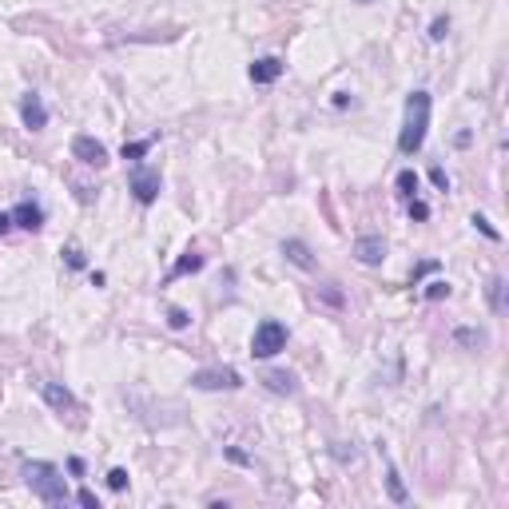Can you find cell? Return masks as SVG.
Returning <instances> with one entry per match:
<instances>
[{
    "instance_id": "1",
    "label": "cell",
    "mask_w": 509,
    "mask_h": 509,
    "mask_svg": "<svg viewBox=\"0 0 509 509\" xmlns=\"http://www.w3.org/2000/svg\"><path fill=\"white\" fill-rule=\"evenodd\" d=\"M429 131V92H410L406 96V120H402L398 151L402 155H418Z\"/></svg>"
},
{
    "instance_id": "2",
    "label": "cell",
    "mask_w": 509,
    "mask_h": 509,
    "mask_svg": "<svg viewBox=\"0 0 509 509\" xmlns=\"http://www.w3.org/2000/svg\"><path fill=\"white\" fill-rule=\"evenodd\" d=\"M24 481L44 505H64L68 501V481L52 461H24Z\"/></svg>"
},
{
    "instance_id": "3",
    "label": "cell",
    "mask_w": 509,
    "mask_h": 509,
    "mask_svg": "<svg viewBox=\"0 0 509 509\" xmlns=\"http://www.w3.org/2000/svg\"><path fill=\"white\" fill-rule=\"evenodd\" d=\"M279 350H287V327L279 319H263L251 334V354L255 359H275Z\"/></svg>"
},
{
    "instance_id": "4",
    "label": "cell",
    "mask_w": 509,
    "mask_h": 509,
    "mask_svg": "<svg viewBox=\"0 0 509 509\" xmlns=\"http://www.w3.org/2000/svg\"><path fill=\"white\" fill-rule=\"evenodd\" d=\"M128 187H131V195H136V203H143V207H151V203L160 199V171L155 168H131V175H128Z\"/></svg>"
},
{
    "instance_id": "5",
    "label": "cell",
    "mask_w": 509,
    "mask_h": 509,
    "mask_svg": "<svg viewBox=\"0 0 509 509\" xmlns=\"http://www.w3.org/2000/svg\"><path fill=\"white\" fill-rule=\"evenodd\" d=\"M191 386L195 390H239L243 374L231 366H207V370H195V374H191Z\"/></svg>"
},
{
    "instance_id": "6",
    "label": "cell",
    "mask_w": 509,
    "mask_h": 509,
    "mask_svg": "<svg viewBox=\"0 0 509 509\" xmlns=\"http://www.w3.org/2000/svg\"><path fill=\"white\" fill-rule=\"evenodd\" d=\"M72 155H76L84 168H104V163H108V148H104L96 136H76V140H72Z\"/></svg>"
},
{
    "instance_id": "7",
    "label": "cell",
    "mask_w": 509,
    "mask_h": 509,
    "mask_svg": "<svg viewBox=\"0 0 509 509\" xmlns=\"http://www.w3.org/2000/svg\"><path fill=\"white\" fill-rule=\"evenodd\" d=\"M36 386H40V398L48 402L56 414H72V410L80 406V402H76V394H72L64 382H48V378H44V382H36Z\"/></svg>"
},
{
    "instance_id": "8",
    "label": "cell",
    "mask_w": 509,
    "mask_h": 509,
    "mask_svg": "<svg viewBox=\"0 0 509 509\" xmlns=\"http://www.w3.org/2000/svg\"><path fill=\"white\" fill-rule=\"evenodd\" d=\"M354 259H359L362 267H378V263L386 259V239H382V235H359V239H354Z\"/></svg>"
},
{
    "instance_id": "9",
    "label": "cell",
    "mask_w": 509,
    "mask_h": 509,
    "mask_svg": "<svg viewBox=\"0 0 509 509\" xmlns=\"http://www.w3.org/2000/svg\"><path fill=\"white\" fill-rule=\"evenodd\" d=\"M12 227H21V231H36L44 227V207L36 199H21L16 207H12Z\"/></svg>"
},
{
    "instance_id": "10",
    "label": "cell",
    "mask_w": 509,
    "mask_h": 509,
    "mask_svg": "<svg viewBox=\"0 0 509 509\" xmlns=\"http://www.w3.org/2000/svg\"><path fill=\"white\" fill-rule=\"evenodd\" d=\"M21 120L28 131H44L48 128V108H44V100L36 96V92H28V96H21Z\"/></svg>"
},
{
    "instance_id": "11",
    "label": "cell",
    "mask_w": 509,
    "mask_h": 509,
    "mask_svg": "<svg viewBox=\"0 0 509 509\" xmlns=\"http://www.w3.org/2000/svg\"><path fill=\"white\" fill-rule=\"evenodd\" d=\"M283 76V60L279 56H263L251 64V84H275Z\"/></svg>"
},
{
    "instance_id": "12",
    "label": "cell",
    "mask_w": 509,
    "mask_h": 509,
    "mask_svg": "<svg viewBox=\"0 0 509 509\" xmlns=\"http://www.w3.org/2000/svg\"><path fill=\"white\" fill-rule=\"evenodd\" d=\"M283 255H287V263H295L299 270H314V255H310V247L302 239H287L283 243Z\"/></svg>"
},
{
    "instance_id": "13",
    "label": "cell",
    "mask_w": 509,
    "mask_h": 509,
    "mask_svg": "<svg viewBox=\"0 0 509 509\" xmlns=\"http://www.w3.org/2000/svg\"><path fill=\"white\" fill-rule=\"evenodd\" d=\"M263 386L275 390V394H295V390H299V378L287 374V370H267V374H263Z\"/></svg>"
},
{
    "instance_id": "14",
    "label": "cell",
    "mask_w": 509,
    "mask_h": 509,
    "mask_svg": "<svg viewBox=\"0 0 509 509\" xmlns=\"http://www.w3.org/2000/svg\"><path fill=\"white\" fill-rule=\"evenodd\" d=\"M486 295H489V310H493V314H505V279H501V275L489 279Z\"/></svg>"
},
{
    "instance_id": "15",
    "label": "cell",
    "mask_w": 509,
    "mask_h": 509,
    "mask_svg": "<svg viewBox=\"0 0 509 509\" xmlns=\"http://www.w3.org/2000/svg\"><path fill=\"white\" fill-rule=\"evenodd\" d=\"M195 270H203V255H195V251H187L175 267H171L168 279H180V275H195Z\"/></svg>"
},
{
    "instance_id": "16",
    "label": "cell",
    "mask_w": 509,
    "mask_h": 509,
    "mask_svg": "<svg viewBox=\"0 0 509 509\" xmlns=\"http://www.w3.org/2000/svg\"><path fill=\"white\" fill-rule=\"evenodd\" d=\"M386 489H390V501H394V505H406V489H402V478H398V469L394 466H386Z\"/></svg>"
},
{
    "instance_id": "17",
    "label": "cell",
    "mask_w": 509,
    "mask_h": 509,
    "mask_svg": "<svg viewBox=\"0 0 509 509\" xmlns=\"http://www.w3.org/2000/svg\"><path fill=\"white\" fill-rule=\"evenodd\" d=\"M394 187H398V195L402 199H414V195H418V175H414V171H398V180H394Z\"/></svg>"
},
{
    "instance_id": "18",
    "label": "cell",
    "mask_w": 509,
    "mask_h": 509,
    "mask_svg": "<svg viewBox=\"0 0 509 509\" xmlns=\"http://www.w3.org/2000/svg\"><path fill=\"white\" fill-rule=\"evenodd\" d=\"M454 342H461V346H486V334H481V330H474V327H458L454 330Z\"/></svg>"
},
{
    "instance_id": "19",
    "label": "cell",
    "mask_w": 509,
    "mask_h": 509,
    "mask_svg": "<svg viewBox=\"0 0 509 509\" xmlns=\"http://www.w3.org/2000/svg\"><path fill=\"white\" fill-rule=\"evenodd\" d=\"M151 143H155V140H136V143H124V160H128V163H140L143 155L151 151Z\"/></svg>"
},
{
    "instance_id": "20",
    "label": "cell",
    "mask_w": 509,
    "mask_h": 509,
    "mask_svg": "<svg viewBox=\"0 0 509 509\" xmlns=\"http://www.w3.org/2000/svg\"><path fill=\"white\" fill-rule=\"evenodd\" d=\"M187 322H191V314L183 307H168V327L171 330H187Z\"/></svg>"
},
{
    "instance_id": "21",
    "label": "cell",
    "mask_w": 509,
    "mask_h": 509,
    "mask_svg": "<svg viewBox=\"0 0 509 509\" xmlns=\"http://www.w3.org/2000/svg\"><path fill=\"white\" fill-rule=\"evenodd\" d=\"M426 299H429V302H442V299H449V283H446V279H434V283L426 287Z\"/></svg>"
},
{
    "instance_id": "22",
    "label": "cell",
    "mask_w": 509,
    "mask_h": 509,
    "mask_svg": "<svg viewBox=\"0 0 509 509\" xmlns=\"http://www.w3.org/2000/svg\"><path fill=\"white\" fill-rule=\"evenodd\" d=\"M446 32H449V16L442 12V16H434V24H429V40H434V44L446 40Z\"/></svg>"
},
{
    "instance_id": "23",
    "label": "cell",
    "mask_w": 509,
    "mask_h": 509,
    "mask_svg": "<svg viewBox=\"0 0 509 509\" xmlns=\"http://www.w3.org/2000/svg\"><path fill=\"white\" fill-rule=\"evenodd\" d=\"M469 223H474V231H481V235H486L489 243H501V235H498L493 227H489V219H486V215H474Z\"/></svg>"
},
{
    "instance_id": "24",
    "label": "cell",
    "mask_w": 509,
    "mask_h": 509,
    "mask_svg": "<svg viewBox=\"0 0 509 509\" xmlns=\"http://www.w3.org/2000/svg\"><path fill=\"white\" fill-rule=\"evenodd\" d=\"M410 219L426 223V219H429V203H426V199H418V195H414V199H410Z\"/></svg>"
},
{
    "instance_id": "25",
    "label": "cell",
    "mask_w": 509,
    "mask_h": 509,
    "mask_svg": "<svg viewBox=\"0 0 509 509\" xmlns=\"http://www.w3.org/2000/svg\"><path fill=\"white\" fill-rule=\"evenodd\" d=\"M64 263H68L72 270H84V263H88V259H84L80 247H68V251H64Z\"/></svg>"
},
{
    "instance_id": "26",
    "label": "cell",
    "mask_w": 509,
    "mask_h": 509,
    "mask_svg": "<svg viewBox=\"0 0 509 509\" xmlns=\"http://www.w3.org/2000/svg\"><path fill=\"white\" fill-rule=\"evenodd\" d=\"M108 486L116 489V493H124V489H128V469H111V474H108Z\"/></svg>"
},
{
    "instance_id": "27",
    "label": "cell",
    "mask_w": 509,
    "mask_h": 509,
    "mask_svg": "<svg viewBox=\"0 0 509 509\" xmlns=\"http://www.w3.org/2000/svg\"><path fill=\"white\" fill-rule=\"evenodd\" d=\"M76 501H80L84 509H100V498H96L92 489H80V493H76Z\"/></svg>"
},
{
    "instance_id": "28",
    "label": "cell",
    "mask_w": 509,
    "mask_h": 509,
    "mask_svg": "<svg viewBox=\"0 0 509 509\" xmlns=\"http://www.w3.org/2000/svg\"><path fill=\"white\" fill-rule=\"evenodd\" d=\"M322 299H327L330 307H342V295L334 290V283H330V287H322Z\"/></svg>"
},
{
    "instance_id": "29",
    "label": "cell",
    "mask_w": 509,
    "mask_h": 509,
    "mask_svg": "<svg viewBox=\"0 0 509 509\" xmlns=\"http://www.w3.org/2000/svg\"><path fill=\"white\" fill-rule=\"evenodd\" d=\"M429 180L438 183L442 191H449V175H446V171H442V168H434V171H429Z\"/></svg>"
},
{
    "instance_id": "30",
    "label": "cell",
    "mask_w": 509,
    "mask_h": 509,
    "mask_svg": "<svg viewBox=\"0 0 509 509\" xmlns=\"http://www.w3.org/2000/svg\"><path fill=\"white\" fill-rule=\"evenodd\" d=\"M227 458H231V461H239V466H251V458L243 454V449H227Z\"/></svg>"
},
{
    "instance_id": "31",
    "label": "cell",
    "mask_w": 509,
    "mask_h": 509,
    "mask_svg": "<svg viewBox=\"0 0 509 509\" xmlns=\"http://www.w3.org/2000/svg\"><path fill=\"white\" fill-rule=\"evenodd\" d=\"M9 227H12V211H0V235H4Z\"/></svg>"
},
{
    "instance_id": "32",
    "label": "cell",
    "mask_w": 509,
    "mask_h": 509,
    "mask_svg": "<svg viewBox=\"0 0 509 509\" xmlns=\"http://www.w3.org/2000/svg\"><path fill=\"white\" fill-rule=\"evenodd\" d=\"M359 4H370V0H359Z\"/></svg>"
}]
</instances>
